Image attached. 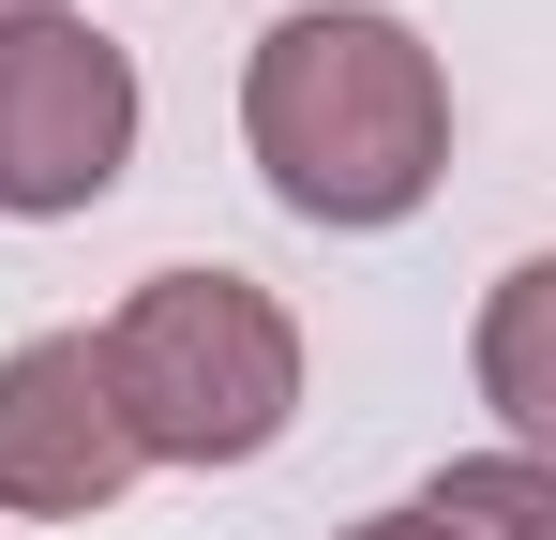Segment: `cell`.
I'll return each mask as SVG.
<instances>
[{
	"label": "cell",
	"mask_w": 556,
	"mask_h": 540,
	"mask_svg": "<svg viewBox=\"0 0 556 540\" xmlns=\"http://www.w3.org/2000/svg\"><path fill=\"white\" fill-rule=\"evenodd\" d=\"M241 151L301 226H406L452 180V76L391 0H301L241 61Z\"/></svg>",
	"instance_id": "1"
},
{
	"label": "cell",
	"mask_w": 556,
	"mask_h": 540,
	"mask_svg": "<svg viewBox=\"0 0 556 540\" xmlns=\"http://www.w3.org/2000/svg\"><path fill=\"white\" fill-rule=\"evenodd\" d=\"M91 346L151 465H256L301 421V316L256 270H151Z\"/></svg>",
	"instance_id": "2"
},
{
	"label": "cell",
	"mask_w": 556,
	"mask_h": 540,
	"mask_svg": "<svg viewBox=\"0 0 556 540\" xmlns=\"http://www.w3.org/2000/svg\"><path fill=\"white\" fill-rule=\"evenodd\" d=\"M121 166H136V61L91 15L0 30V210L61 226V210L121 195Z\"/></svg>",
	"instance_id": "3"
},
{
	"label": "cell",
	"mask_w": 556,
	"mask_h": 540,
	"mask_svg": "<svg viewBox=\"0 0 556 540\" xmlns=\"http://www.w3.org/2000/svg\"><path fill=\"white\" fill-rule=\"evenodd\" d=\"M136 421H121V390H105V346L91 331H30V346L0 360V511L15 526H91L136 496Z\"/></svg>",
	"instance_id": "4"
},
{
	"label": "cell",
	"mask_w": 556,
	"mask_h": 540,
	"mask_svg": "<svg viewBox=\"0 0 556 540\" xmlns=\"http://www.w3.org/2000/svg\"><path fill=\"white\" fill-rule=\"evenodd\" d=\"M466 375H481V406H496V450H542L556 465V256H511L481 285Z\"/></svg>",
	"instance_id": "5"
},
{
	"label": "cell",
	"mask_w": 556,
	"mask_h": 540,
	"mask_svg": "<svg viewBox=\"0 0 556 540\" xmlns=\"http://www.w3.org/2000/svg\"><path fill=\"white\" fill-rule=\"evenodd\" d=\"M421 511L452 540H556V465L542 450H466V465L421 480Z\"/></svg>",
	"instance_id": "6"
},
{
	"label": "cell",
	"mask_w": 556,
	"mask_h": 540,
	"mask_svg": "<svg viewBox=\"0 0 556 540\" xmlns=\"http://www.w3.org/2000/svg\"><path fill=\"white\" fill-rule=\"evenodd\" d=\"M331 540H452V526H437V511L406 496V511H362V526H331Z\"/></svg>",
	"instance_id": "7"
},
{
	"label": "cell",
	"mask_w": 556,
	"mask_h": 540,
	"mask_svg": "<svg viewBox=\"0 0 556 540\" xmlns=\"http://www.w3.org/2000/svg\"><path fill=\"white\" fill-rule=\"evenodd\" d=\"M46 15H76V0H0V30H46Z\"/></svg>",
	"instance_id": "8"
}]
</instances>
